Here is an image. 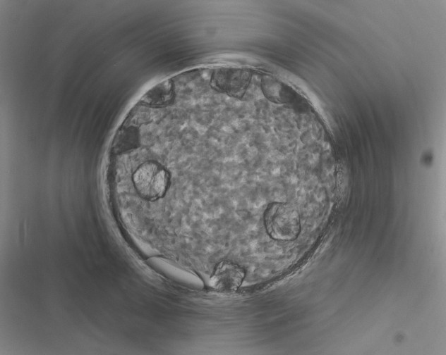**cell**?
<instances>
[{"label": "cell", "instance_id": "2", "mask_svg": "<svg viewBox=\"0 0 446 355\" xmlns=\"http://www.w3.org/2000/svg\"><path fill=\"white\" fill-rule=\"evenodd\" d=\"M132 183L137 193L144 199L157 200L166 193L170 183L167 169L158 162L147 161L133 173Z\"/></svg>", "mask_w": 446, "mask_h": 355}, {"label": "cell", "instance_id": "1", "mask_svg": "<svg viewBox=\"0 0 446 355\" xmlns=\"http://www.w3.org/2000/svg\"><path fill=\"white\" fill-rule=\"evenodd\" d=\"M265 230L275 240L289 241L295 239L300 230L297 211L290 204L273 202L263 214Z\"/></svg>", "mask_w": 446, "mask_h": 355}, {"label": "cell", "instance_id": "3", "mask_svg": "<svg viewBox=\"0 0 446 355\" xmlns=\"http://www.w3.org/2000/svg\"><path fill=\"white\" fill-rule=\"evenodd\" d=\"M243 274V270L235 263L223 261L218 266L212 280L217 288L230 290L240 285Z\"/></svg>", "mask_w": 446, "mask_h": 355}]
</instances>
